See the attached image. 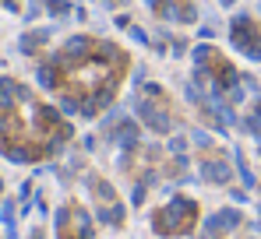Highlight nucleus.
I'll return each mask as SVG.
<instances>
[{
	"label": "nucleus",
	"instance_id": "obj_1",
	"mask_svg": "<svg viewBox=\"0 0 261 239\" xmlns=\"http://www.w3.org/2000/svg\"><path fill=\"white\" fill-rule=\"evenodd\" d=\"M134 109H138V116L145 120V123H148V127H152L155 134H166V130L173 127V123H170V116H166L163 109H155V106H152V102H145V99H141V102H138Z\"/></svg>",
	"mask_w": 261,
	"mask_h": 239
},
{
	"label": "nucleus",
	"instance_id": "obj_2",
	"mask_svg": "<svg viewBox=\"0 0 261 239\" xmlns=\"http://www.w3.org/2000/svg\"><path fill=\"white\" fill-rule=\"evenodd\" d=\"M240 222H244L240 211H229V207H226V211H219V215H208L201 229H205V236H216L219 229H237Z\"/></svg>",
	"mask_w": 261,
	"mask_h": 239
},
{
	"label": "nucleus",
	"instance_id": "obj_3",
	"mask_svg": "<svg viewBox=\"0 0 261 239\" xmlns=\"http://www.w3.org/2000/svg\"><path fill=\"white\" fill-rule=\"evenodd\" d=\"M198 172H201V180H208V183H229V176H233L226 162H208V159L198 165Z\"/></svg>",
	"mask_w": 261,
	"mask_h": 239
},
{
	"label": "nucleus",
	"instance_id": "obj_4",
	"mask_svg": "<svg viewBox=\"0 0 261 239\" xmlns=\"http://www.w3.org/2000/svg\"><path fill=\"white\" fill-rule=\"evenodd\" d=\"M229 36H233V46L237 49H247V36H251V18L247 14H237L229 21Z\"/></svg>",
	"mask_w": 261,
	"mask_h": 239
},
{
	"label": "nucleus",
	"instance_id": "obj_5",
	"mask_svg": "<svg viewBox=\"0 0 261 239\" xmlns=\"http://www.w3.org/2000/svg\"><path fill=\"white\" fill-rule=\"evenodd\" d=\"M134 141H138V127H134V123H124V127L117 130V148L130 152V148H134Z\"/></svg>",
	"mask_w": 261,
	"mask_h": 239
},
{
	"label": "nucleus",
	"instance_id": "obj_6",
	"mask_svg": "<svg viewBox=\"0 0 261 239\" xmlns=\"http://www.w3.org/2000/svg\"><path fill=\"white\" fill-rule=\"evenodd\" d=\"M0 152L11 162H18V165H21V162H32V152H21V144H0Z\"/></svg>",
	"mask_w": 261,
	"mask_h": 239
},
{
	"label": "nucleus",
	"instance_id": "obj_7",
	"mask_svg": "<svg viewBox=\"0 0 261 239\" xmlns=\"http://www.w3.org/2000/svg\"><path fill=\"white\" fill-rule=\"evenodd\" d=\"M0 222L7 225V232L14 239V200H4V207H0Z\"/></svg>",
	"mask_w": 261,
	"mask_h": 239
},
{
	"label": "nucleus",
	"instance_id": "obj_8",
	"mask_svg": "<svg viewBox=\"0 0 261 239\" xmlns=\"http://www.w3.org/2000/svg\"><path fill=\"white\" fill-rule=\"evenodd\" d=\"M233 159H237V169H240V180H244V187H254V176H251V169H247V162L240 152H233Z\"/></svg>",
	"mask_w": 261,
	"mask_h": 239
},
{
	"label": "nucleus",
	"instance_id": "obj_9",
	"mask_svg": "<svg viewBox=\"0 0 261 239\" xmlns=\"http://www.w3.org/2000/svg\"><path fill=\"white\" fill-rule=\"evenodd\" d=\"M99 218H102V222H117V225H120V222H124V207H120V204H117V207H102V211H99Z\"/></svg>",
	"mask_w": 261,
	"mask_h": 239
},
{
	"label": "nucleus",
	"instance_id": "obj_10",
	"mask_svg": "<svg viewBox=\"0 0 261 239\" xmlns=\"http://www.w3.org/2000/svg\"><path fill=\"white\" fill-rule=\"evenodd\" d=\"M39 84L43 88H57V71L46 64V67H39Z\"/></svg>",
	"mask_w": 261,
	"mask_h": 239
},
{
	"label": "nucleus",
	"instance_id": "obj_11",
	"mask_svg": "<svg viewBox=\"0 0 261 239\" xmlns=\"http://www.w3.org/2000/svg\"><path fill=\"white\" fill-rule=\"evenodd\" d=\"M49 14H53V18H67V14H71V4H64V0H53V4H49Z\"/></svg>",
	"mask_w": 261,
	"mask_h": 239
},
{
	"label": "nucleus",
	"instance_id": "obj_12",
	"mask_svg": "<svg viewBox=\"0 0 261 239\" xmlns=\"http://www.w3.org/2000/svg\"><path fill=\"white\" fill-rule=\"evenodd\" d=\"M95 53H99V60H113V56H117V49H113L110 42H99V49H95Z\"/></svg>",
	"mask_w": 261,
	"mask_h": 239
},
{
	"label": "nucleus",
	"instance_id": "obj_13",
	"mask_svg": "<svg viewBox=\"0 0 261 239\" xmlns=\"http://www.w3.org/2000/svg\"><path fill=\"white\" fill-rule=\"evenodd\" d=\"M170 152H173V155H184V152H187V141H184V137H173V141H170Z\"/></svg>",
	"mask_w": 261,
	"mask_h": 239
},
{
	"label": "nucleus",
	"instance_id": "obj_14",
	"mask_svg": "<svg viewBox=\"0 0 261 239\" xmlns=\"http://www.w3.org/2000/svg\"><path fill=\"white\" fill-rule=\"evenodd\" d=\"M60 109H64V113H82V106H78L74 99H60Z\"/></svg>",
	"mask_w": 261,
	"mask_h": 239
},
{
	"label": "nucleus",
	"instance_id": "obj_15",
	"mask_svg": "<svg viewBox=\"0 0 261 239\" xmlns=\"http://www.w3.org/2000/svg\"><path fill=\"white\" fill-rule=\"evenodd\" d=\"M191 141H194V144H201V148H205V144H212V137H208L205 130H194V134H191Z\"/></svg>",
	"mask_w": 261,
	"mask_h": 239
},
{
	"label": "nucleus",
	"instance_id": "obj_16",
	"mask_svg": "<svg viewBox=\"0 0 261 239\" xmlns=\"http://www.w3.org/2000/svg\"><path fill=\"white\" fill-rule=\"evenodd\" d=\"M95 194L106 197V200H113V187H110V183H95Z\"/></svg>",
	"mask_w": 261,
	"mask_h": 239
},
{
	"label": "nucleus",
	"instance_id": "obj_17",
	"mask_svg": "<svg viewBox=\"0 0 261 239\" xmlns=\"http://www.w3.org/2000/svg\"><path fill=\"white\" fill-rule=\"evenodd\" d=\"M67 218H71V211H67V207H60V211H57V229H60V232H64V225H67Z\"/></svg>",
	"mask_w": 261,
	"mask_h": 239
},
{
	"label": "nucleus",
	"instance_id": "obj_18",
	"mask_svg": "<svg viewBox=\"0 0 261 239\" xmlns=\"http://www.w3.org/2000/svg\"><path fill=\"white\" fill-rule=\"evenodd\" d=\"M194 60H198V64L208 60V46H198V49H194Z\"/></svg>",
	"mask_w": 261,
	"mask_h": 239
},
{
	"label": "nucleus",
	"instance_id": "obj_19",
	"mask_svg": "<svg viewBox=\"0 0 261 239\" xmlns=\"http://www.w3.org/2000/svg\"><path fill=\"white\" fill-rule=\"evenodd\" d=\"M141 200H145V183H138V187H134V204H141Z\"/></svg>",
	"mask_w": 261,
	"mask_h": 239
},
{
	"label": "nucleus",
	"instance_id": "obj_20",
	"mask_svg": "<svg viewBox=\"0 0 261 239\" xmlns=\"http://www.w3.org/2000/svg\"><path fill=\"white\" fill-rule=\"evenodd\" d=\"M130 39H134V42H148V36H145L141 28H130Z\"/></svg>",
	"mask_w": 261,
	"mask_h": 239
},
{
	"label": "nucleus",
	"instance_id": "obj_21",
	"mask_svg": "<svg viewBox=\"0 0 261 239\" xmlns=\"http://www.w3.org/2000/svg\"><path fill=\"white\" fill-rule=\"evenodd\" d=\"M32 239H43V236H39V232H32Z\"/></svg>",
	"mask_w": 261,
	"mask_h": 239
},
{
	"label": "nucleus",
	"instance_id": "obj_22",
	"mask_svg": "<svg viewBox=\"0 0 261 239\" xmlns=\"http://www.w3.org/2000/svg\"><path fill=\"white\" fill-rule=\"evenodd\" d=\"M0 190H4V180H0Z\"/></svg>",
	"mask_w": 261,
	"mask_h": 239
},
{
	"label": "nucleus",
	"instance_id": "obj_23",
	"mask_svg": "<svg viewBox=\"0 0 261 239\" xmlns=\"http://www.w3.org/2000/svg\"><path fill=\"white\" fill-rule=\"evenodd\" d=\"M258 152H261V141H258Z\"/></svg>",
	"mask_w": 261,
	"mask_h": 239
},
{
	"label": "nucleus",
	"instance_id": "obj_24",
	"mask_svg": "<svg viewBox=\"0 0 261 239\" xmlns=\"http://www.w3.org/2000/svg\"><path fill=\"white\" fill-rule=\"evenodd\" d=\"M258 211H261V204H258Z\"/></svg>",
	"mask_w": 261,
	"mask_h": 239
}]
</instances>
